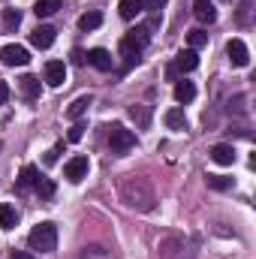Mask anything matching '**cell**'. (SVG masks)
Instances as JSON below:
<instances>
[{
	"mask_svg": "<svg viewBox=\"0 0 256 259\" xmlns=\"http://www.w3.org/2000/svg\"><path fill=\"white\" fill-rule=\"evenodd\" d=\"M118 196H121V202L127 208H133V211H154V205H157V193H154L151 181L148 178H139V175L121 178Z\"/></svg>",
	"mask_w": 256,
	"mask_h": 259,
	"instance_id": "1",
	"label": "cell"
},
{
	"mask_svg": "<svg viewBox=\"0 0 256 259\" xmlns=\"http://www.w3.org/2000/svg\"><path fill=\"white\" fill-rule=\"evenodd\" d=\"M27 244H30V250H39V253H52L55 247H58V226L55 223H39V226H33L30 229V235H27Z\"/></svg>",
	"mask_w": 256,
	"mask_h": 259,
	"instance_id": "2",
	"label": "cell"
},
{
	"mask_svg": "<svg viewBox=\"0 0 256 259\" xmlns=\"http://www.w3.org/2000/svg\"><path fill=\"white\" fill-rule=\"evenodd\" d=\"M145 46H148V27H133L121 39V55L127 58V64H139V55Z\"/></svg>",
	"mask_w": 256,
	"mask_h": 259,
	"instance_id": "3",
	"label": "cell"
},
{
	"mask_svg": "<svg viewBox=\"0 0 256 259\" xmlns=\"http://www.w3.org/2000/svg\"><path fill=\"white\" fill-rule=\"evenodd\" d=\"M109 148H112V154H118V157H124L127 151L136 148V133L127 127H121V124H115V127H109Z\"/></svg>",
	"mask_w": 256,
	"mask_h": 259,
	"instance_id": "4",
	"label": "cell"
},
{
	"mask_svg": "<svg viewBox=\"0 0 256 259\" xmlns=\"http://www.w3.org/2000/svg\"><path fill=\"white\" fill-rule=\"evenodd\" d=\"M0 61L6 66H27L30 64V52H27L24 46H15V42H12V46H3V49H0Z\"/></svg>",
	"mask_w": 256,
	"mask_h": 259,
	"instance_id": "5",
	"label": "cell"
},
{
	"mask_svg": "<svg viewBox=\"0 0 256 259\" xmlns=\"http://www.w3.org/2000/svg\"><path fill=\"white\" fill-rule=\"evenodd\" d=\"M226 55H229V64L232 66H247L250 64V52H247L244 39H229V42H226Z\"/></svg>",
	"mask_w": 256,
	"mask_h": 259,
	"instance_id": "6",
	"label": "cell"
},
{
	"mask_svg": "<svg viewBox=\"0 0 256 259\" xmlns=\"http://www.w3.org/2000/svg\"><path fill=\"white\" fill-rule=\"evenodd\" d=\"M88 169H91L88 157H72V160L64 166V178H66V181H72V184H78V181L88 175Z\"/></svg>",
	"mask_w": 256,
	"mask_h": 259,
	"instance_id": "7",
	"label": "cell"
},
{
	"mask_svg": "<svg viewBox=\"0 0 256 259\" xmlns=\"http://www.w3.org/2000/svg\"><path fill=\"white\" fill-rule=\"evenodd\" d=\"M88 64L97 66L100 72H112V66H115V58H112L106 49H91V52H88Z\"/></svg>",
	"mask_w": 256,
	"mask_h": 259,
	"instance_id": "8",
	"label": "cell"
},
{
	"mask_svg": "<svg viewBox=\"0 0 256 259\" xmlns=\"http://www.w3.org/2000/svg\"><path fill=\"white\" fill-rule=\"evenodd\" d=\"M193 15L202 21V24H214L217 21V9L211 0H193Z\"/></svg>",
	"mask_w": 256,
	"mask_h": 259,
	"instance_id": "9",
	"label": "cell"
},
{
	"mask_svg": "<svg viewBox=\"0 0 256 259\" xmlns=\"http://www.w3.org/2000/svg\"><path fill=\"white\" fill-rule=\"evenodd\" d=\"M46 81L52 84V88H61L66 81V66L64 61H49L46 64Z\"/></svg>",
	"mask_w": 256,
	"mask_h": 259,
	"instance_id": "10",
	"label": "cell"
},
{
	"mask_svg": "<svg viewBox=\"0 0 256 259\" xmlns=\"http://www.w3.org/2000/svg\"><path fill=\"white\" fill-rule=\"evenodd\" d=\"M30 42H33L36 49H52V46H55V27L39 24V27L30 33Z\"/></svg>",
	"mask_w": 256,
	"mask_h": 259,
	"instance_id": "11",
	"label": "cell"
},
{
	"mask_svg": "<svg viewBox=\"0 0 256 259\" xmlns=\"http://www.w3.org/2000/svg\"><path fill=\"white\" fill-rule=\"evenodd\" d=\"M39 178H42V175H39V169L27 163V166L18 172V184H15V187H18V190H30V187H36V184H39Z\"/></svg>",
	"mask_w": 256,
	"mask_h": 259,
	"instance_id": "12",
	"label": "cell"
},
{
	"mask_svg": "<svg viewBox=\"0 0 256 259\" xmlns=\"http://www.w3.org/2000/svg\"><path fill=\"white\" fill-rule=\"evenodd\" d=\"M211 160L220 163V166H232L235 163V148L232 145H214L211 148Z\"/></svg>",
	"mask_w": 256,
	"mask_h": 259,
	"instance_id": "13",
	"label": "cell"
},
{
	"mask_svg": "<svg viewBox=\"0 0 256 259\" xmlns=\"http://www.w3.org/2000/svg\"><path fill=\"white\" fill-rule=\"evenodd\" d=\"M175 100L178 103H193L196 100V84L193 81H184V78L175 81Z\"/></svg>",
	"mask_w": 256,
	"mask_h": 259,
	"instance_id": "14",
	"label": "cell"
},
{
	"mask_svg": "<svg viewBox=\"0 0 256 259\" xmlns=\"http://www.w3.org/2000/svg\"><path fill=\"white\" fill-rule=\"evenodd\" d=\"M175 66H178V72H193V69L199 66V58H196V52H193V49L181 52V55L175 58Z\"/></svg>",
	"mask_w": 256,
	"mask_h": 259,
	"instance_id": "15",
	"label": "cell"
},
{
	"mask_svg": "<svg viewBox=\"0 0 256 259\" xmlns=\"http://www.w3.org/2000/svg\"><path fill=\"white\" fill-rule=\"evenodd\" d=\"M163 121H166L169 130H187V115H184V109H169Z\"/></svg>",
	"mask_w": 256,
	"mask_h": 259,
	"instance_id": "16",
	"label": "cell"
},
{
	"mask_svg": "<svg viewBox=\"0 0 256 259\" xmlns=\"http://www.w3.org/2000/svg\"><path fill=\"white\" fill-rule=\"evenodd\" d=\"M61 6H64V0H36L33 12H36L39 18H49V15H55V12H58Z\"/></svg>",
	"mask_w": 256,
	"mask_h": 259,
	"instance_id": "17",
	"label": "cell"
},
{
	"mask_svg": "<svg viewBox=\"0 0 256 259\" xmlns=\"http://www.w3.org/2000/svg\"><path fill=\"white\" fill-rule=\"evenodd\" d=\"M130 118L139 124V127H151V106H130Z\"/></svg>",
	"mask_w": 256,
	"mask_h": 259,
	"instance_id": "18",
	"label": "cell"
},
{
	"mask_svg": "<svg viewBox=\"0 0 256 259\" xmlns=\"http://www.w3.org/2000/svg\"><path fill=\"white\" fill-rule=\"evenodd\" d=\"M18 88H21V94L24 97H39V78L36 75H24V78H18Z\"/></svg>",
	"mask_w": 256,
	"mask_h": 259,
	"instance_id": "19",
	"label": "cell"
},
{
	"mask_svg": "<svg viewBox=\"0 0 256 259\" xmlns=\"http://www.w3.org/2000/svg\"><path fill=\"white\" fill-rule=\"evenodd\" d=\"M118 12H121L124 21H133V18L142 12V3H139V0H121V3H118Z\"/></svg>",
	"mask_w": 256,
	"mask_h": 259,
	"instance_id": "20",
	"label": "cell"
},
{
	"mask_svg": "<svg viewBox=\"0 0 256 259\" xmlns=\"http://www.w3.org/2000/svg\"><path fill=\"white\" fill-rule=\"evenodd\" d=\"M91 103H94L91 97H78V100H72V106L66 109V115H69L72 121H78V118H81V115L88 112V106H91Z\"/></svg>",
	"mask_w": 256,
	"mask_h": 259,
	"instance_id": "21",
	"label": "cell"
},
{
	"mask_svg": "<svg viewBox=\"0 0 256 259\" xmlns=\"http://www.w3.org/2000/svg\"><path fill=\"white\" fill-rule=\"evenodd\" d=\"M18 223V211L12 205H0V229H12Z\"/></svg>",
	"mask_w": 256,
	"mask_h": 259,
	"instance_id": "22",
	"label": "cell"
},
{
	"mask_svg": "<svg viewBox=\"0 0 256 259\" xmlns=\"http://www.w3.org/2000/svg\"><path fill=\"white\" fill-rule=\"evenodd\" d=\"M103 24V12H84L81 18H78V27L81 30H97Z\"/></svg>",
	"mask_w": 256,
	"mask_h": 259,
	"instance_id": "23",
	"label": "cell"
},
{
	"mask_svg": "<svg viewBox=\"0 0 256 259\" xmlns=\"http://www.w3.org/2000/svg\"><path fill=\"white\" fill-rule=\"evenodd\" d=\"M205 184H208L211 190H229V187H232V178H226V175H208Z\"/></svg>",
	"mask_w": 256,
	"mask_h": 259,
	"instance_id": "24",
	"label": "cell"
},
{
	"mask_svg": "<svg viewBox=\"0 0 256 259\" xmlns=\"http://www.w3.org/2000/svg\"><path fill=\"white\" fill-rule=\"evenodd\" d=\"M18 24H21V12H18V9H6V12H3V27H6V30H15Z\"/></svg>",
	"mask_w": 256,
	"mask_h": 259,
	"instance_id": "25",
	"label": "cell"
},
{
	"mask_svg": "<svg viewBox=\"0 0 256 259\" xmlns=\"http://www.w3.org/2000/svg\"><path fill=\"white\" fill-rule=\"evenodd\" d=\"M202 46H208V33L196 27V30H190V49L196 52V49H202Z\"/></svg>",
	"mask_w": 256,
	"mask_h": 259,
	"instance_id": "26",
	"label": "cell"
},
{
	"mask_svg": "<svg viewBox=\"0 0 256 259\" xmlns=\"http://www.w3.org/2000/svg\"><path fill=\"white\" fill-rule=\"evenodd\" d=\"M36 193L42 196V199H49V196L55 193V184H52L49 178H39V184H36Z\"/></svg>",
	"mask_w": 256,
	"mask_h": 259,
	"instance_id": "27",
	"label": "cell"
},
{
	"mask_svg": "<svg viewBox=\"0 0 256 259\" xmlns=\"http://www.w3.org/2000/svg\"><path fill=\"white\" fill-rule=\"evenodd\" d=\"M81 136H84V124H72L69 133H66V139H69V142H81Z\"/></svg>",
	"mask_w": 256,
	"mask_h": 259,
	"instance_id": "28",
	"label": "cell"
},
{
	"mask_svg": "<svg viewBox=\"0 0 256 259\" xmlns=\"http://www.w3.org/2000/svg\"><path fill=\"white\" fill-rule=\"evenodd\" d=\"M139 3H142V9H151V12H160L166 6V0H139Z\"/></svg>",
	"mask_w": 256,
	"mask_h": 259,
	"instance_id": "29",
	"label": "cell"
},
{
	"mask_svg": "<svg viewBox=\"0 0 256 259\" xmlns=\"http://www.w3.org/2000/svg\"><path fill=\"white\" fill-rule=\"evenodd\" d=\"M250 3H253V0H244V3H241V12H238V24H247V21H250V18H247V15H250Z\"/></svg>",
	"mask_w": 256,
	"mask_h": 259,
	"instance_id": "30",
	"label": "cell"
},
{
	"mask_svg": "<svg viewBox=\"0 0 256 259\" xmlns=\"http://www.w3.org/2000/svg\"><path fill=\"white\" fill-rule=\"evenodd\" d=\"M61 148H64V145H55V148L46 154V163H58V154H61Z\"/></svg>",
	"mask_w": 256,
	"mask_h": 259,
	"instance_id": "31",
	"label": "cell"
},
{
	"mask_svg": "<svg viewBox=\"0 0 256 259\" xmlns=\"http://www.w3.org/2000/svg\"><path fill=\"white\" fill-rule=\"evenodd\" d=\"M84 61H88V55H84V52H81V49H72V64H84Z\"/></svg>",
	"mask_w": 256,
	"mask_h": 259,
	"instance_id": "32",
	"label": "cell"
},
{
	"mask_svg": "<svg viewBox=\"0 0 256 259\" xmlns=\"http://www.w3.org/2000/svg\"><path fill=\"white\" fill-rule=\"evenodd\" d=\"M178 75H181V72H178V66L175 64L166 66V78H169V81H178Z\"/></svg>",
	"mask_w": 256,
	"mask_h": 259,
	"instance_id": "33",
	"label": "cell"
},
{
	"mask_svg": "<svg viewBox=\"0 0 256 259\" xmlns=\"http://www.w3.org/2000/svg\"><path fill=\"white\" fill-rule=\"evenodd\" d=\"M9 259H36V256H33V253H27V250H12Z\"/></svg>",
	"mask_w": 256,
	"mask_h": 259,
	"instance_id": "34",
	"label": "cell"
},
{
	"mask_svg": "<svg viewBox=\"0 0 256 259\" xmlns=\"http://www.w3.org/2000/svg\"><path fill=\"white\" fill-rule=\"evenodd\" d=\"M6 100H9V84H6V81H0V106H3Z\"/></svg>",
	"mask_w": 256,
	"mask_h": 259,
	"instance_id": "35",
	"label": "cell"
},
{
	"mask_svg": "<svg viewBox=\"0 0 256 259\" xmlns=\"http://www.w3.org/2000/svg\"><path fill=\"white\" fill-rule=\"evenodd\" d=\"M0 148H3V145H0Z\"/></svg>",
	"mask_w": 256,
	"mask_h": 259,
	"instance_id": "36",
	"label": "cell"
}]
</instances>
